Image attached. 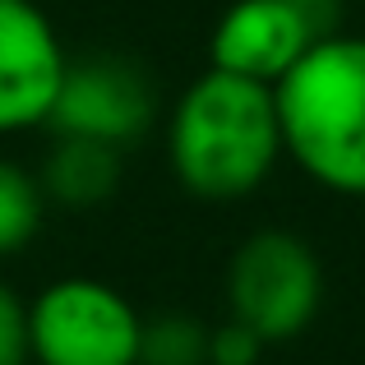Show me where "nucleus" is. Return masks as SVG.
Instances as JSON below:
<instances>
[{
	"instance_id": "f257e3e1",
	"label": "nucleus",
	"mask_w": 365,
	"mask_h": 365,
	"mask_svg": "<svg viewBox=\"0 0 365 365\" xmlns=\"http://www.w3.org/2000/svg\"><path fill=\"white\" fill-rule=\"evenodd\" d=\"M167 158L176 180L199 199H245L282 158L273 83H255L208 65L167 120Z\"/></svg>"
},
{
	"instance_id": "f03ea898",
	"label": "nucleus",
	"mask_w": 365,
	"mask_h": 365,
	"mask_svg": "<svg viewBox=\"0 0 365 365\" xmlns=\"http://www.w3.org/2000/svg\"><path fill=\"white\" fill-rule=\"evenodd\" d=\"M282 153L347 199H365V37L333 33L314 42L273 83Z\"/></svg>"
},
{
	"instance_id": "7ed1b4c3",
	"label": "nucleus",
	"mask_w": 365,
	"mask_h": 365,
	"mask_svg": "<svg viewBox=\"0 0 365 365\" xmlns=\"http://www.w3.org/2000/svg\"><path fill=\"white\" fill-rule=\"evenodd\" d=\"M324 305V264L314 245L282 227L250 232L227 264V314L277 347L301 338Z\"/></svg>"
},
{
	"instance_id": "20e7f679",
	"label": "nucleus",
	"mask_w": 365,
	"mask_h": 365,
	"mask_svg": "<svg viewBox=\"0 0 365 365\" xmlns=\"http://www.w3.org/2000/svg\"><path fill=\"white\" fill-rule=\"evenodd\" d=\"M143 314L102 277H61L28 305L37 365H139Z\"/></svg>"
},
{
	"instance_id": "39448f33",
	"label": "nucleus",
	"mask_w": 365,
	"mask_h": 365,
	"mask_svg": "<svg viewBox=\"0 0 365 365\" xmlns=\"http://www.w3.org/2000/svg\"><path fill=\"white\" fill-rule=\"evenodd\" d=\"M153 120H158V88L148 70L116 51H88L65 61V79L51 102L46 130L98 139L125 153L153 130Z\"/></svg>"
},
{
	"instance_id": "423d86ee",
	"label": "nucleus",
	"mask_w": 365,
	"mask_h": 365,
	"mask_svg": "<svg viewBox=\"0 0 365 365\" xmlns=\"http://www.w3.org/2000/svg\"><path fill=\"white\" fill-rule=\"evenodd\" d=\"M65 61L61 33L33 0H0V134L46 130Z\"/></svg>"
},
{
	"instance_id": "0eeeda50",
	"label": "nucleus",
	"mask_w": 365,
	"mask_h": 365,
	"mask_svg": "<svg viewBox=\"0 0 365 365\" xmlns=\"http://www.w3.org/2000/svg\"><path fill=\"white\" fill-rule=\"evenodd\" d=\"M314 42L324 37L296 0H236L213 24L208 56H213V70L255 83H277Z\"/></svg>"
},
{
	"instance_id": "6e6552de",
	"label": "nucleus",
	"mask_w": 365,
	"mask_h": 365,
	"mask_svg": "<svg viewBox=\"0 0 365 365\" xmlns=\"http://www.w3.org/2000/svg\"><path fill=\"white\" fill-rule=\"evenodd\" d=\"M120 167H125V153L111 148V143L79 139V134H51L37 185H42L46 204L88 213V208L107 204L120 190Z\"/></svg>"
},
{
	"instance_id": "1a4fd4ad",
	"label": "nucleus",
	"mask_w": 365,
	"mask_h": 365,
	"mask_svg": "<svg viewBox=\"0 0 365 365\" xmlns=\"http://www.w3.org/2000/svg\"><path fill=\"white\" fill-rule=\"evenodd\" d=\"M139 365H208V324L190 310L148 314L139 329Z\"/></svg>"
},
{
	"instance_id": "9d476101",
	"label": "nucleus",
	"mask_w": 365,
	"mask_h": 365,
	"mask_svg": "<svg viewBox=\"0 0 365 365\" xmlns=\"http://www.w3.org/2000/svg\"><path fill=\"white\" fill-rule=\"evenodd\" d=\"M46 217V195L37 185L33 171H24L19 162L0 158V259L19 255Z\"/></svg>"
},
{
	"instance_id": "9b49d317",
	"label": "nucleus",
	"mask_w": 365,
	"mask_h": 365,
	"mask_svg": "<svg viewBox=\"0 0 365 365\" xmlns=\"http://www.w3.org/2000/svg\"><path fill=\"white\" fill-rule=\"evenodd\" d=\"M264 351L268 342L259 333H250L245 324H236L232 314L208 329V365H259Z\"/></svg>"
},
{
	"instance_id": "f8f14e48",
	"label": "nucleus",
	"mask_w": 365,
	"mask_h": 365,
	"mask_svg": "<svg viewBox=\"0 0 365 365\" xmlns=\"http://www.w3.org/2000/svg\"><path fill=\"white\" fill-rule=\"evenodd\" d=\"M33 342H28V301H19L0 282V365H28Z\"/></svg>"
}]
</instances>
